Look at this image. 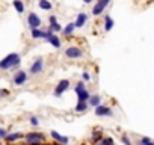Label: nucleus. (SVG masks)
Returning <instances> with one entry per match:
<instances>
[{
  "label": "nucleus",
  "instance_id": "nucleus-1",
  "mask_svg": "<svg viewBox=\"0 0 154 145\" xmlns=\"http://www.w3.org/2000/svg\"><path fill=\"white\" fill-rule=\"evenodd\" d=\"M21 62V56L18 53H11L8 55L6 58H3L0 61V70H11V68H15L18 67Z\"/></svg>",
  "mask_w": 154,
  "mask_h": 145
},
{
  "label": "nucleus",
  "instance_id": "nucleus-2",
  "mask_svg": "<svg viewBox=\"0 0 154 145\" xmlns=\"http://www.w3.org/2000/svg\"><path fill=\"white\" fill-rule=\"evenodd\" d=\"M65 56L67 58H71V59H79L83 56V52H82V48L79 47H68V48H65Z\"/></svg>",
  "mask_w": 154,
  "mask_h": 145
},
{
  "label": "nucleus",
  "instance_id": "nucleus-3",
  "mask_svg": "<svg viewBox=\"0 0 154 145\" xmlns=\"http://www.w3.org/2000/svg\"><path fill=\"white\" fill-rule=\"evenodd\" d=\"M26 141L29 142V145H39L44 141V135L42 133H27Z\"/></svg>",
  "mask_w": 154,
  "mask_h": 145
},
{
  "label": "nucleus",
  "instance_id": "nucleus-4",
  "mask_svg": "<svg viewBox=\"0 0 154 145\" xmlns=\"http://www.w3.org/2000/svg\"><path fill=\"white\" fill-rule=\"evenodd\" d=\"M27 24H29V27H30V30H33V29H38L39 26H41V18L35 14V12H30L29 15H27Z\"/></svg>",
  "mask_w": 154,
  "mask_h": 145
},
{
  "label": "nucleus",
  "instance_id": "nucleus-5",
  "mask_svg": "<svg viewBox=\"0 0 154 145\" xmlns=\"http://www.w3.org/2000/svg\"><path fill=\"white\" fill-rule=\"evenodd\" d=\"M14 85L17 86H21V85H24L27 82V72L26 71H17L15 74H14Z\"/></svg>",
  "mask_w": 154,
  "mask_h": 145
},
{
  "label": "nucleus",
  "instance_id": "nucleus-6",
  "mask_svg": "<svg viewBox=\"0 0 154 145\" xmlns=\"http://www.w3.org/2000/svg\"><path fill=\"white\" fill-rule=\"evenodd\" d=\"M68 88H70V82L63 79V80H60V82H59V85L55 88V91H53V95H55V97H60V95H62L65 91H67Z\"/></svg>",
  "mask_w": 154,
  "mask_h": 145
},
{
  "label": "nucleus",
  "instance_id": "nucleus-7",
  "mask_svg": "<svg viewBox=\"0 0 154 145\" xmlns=\"http://www.w3.org/2000/svg\"><path fill=\"white\" fill-rule=\"evenodd\" d=\"M42 68H44V61H42V58H36V59L33 61V64L30 65L29 72H32V74H39V72L42 71Z\"/></svg>",
  "mask_w": 154,
  "mask_h": 145
},
{
  "label": "nucleus",
  "instance_id": "nucleus-8",
  "mask_svg": "<svg viewBox=\"0 0 154 145\" xmlns=\"http://www.w3.org/2000/svg\"><path fill=\"white\" fill-rule=\"evenodd\" d=\"M107 5H109V0H100V2H97V3L94 5V8H92V14H94V15H100V14L106 9Z\"/></svg>",
  "mask_w": 154,
  "mask_h": 145
},
{
  "label": "nucleus",
  "instance_id": "nucleus-9",
  "mask_svg": "<svg viewBox=\"0 0 154 145\" xmlns=\"http://www.w3.org/2000/svg\"><path fill=\"white\" fill-rule=\"evenodd\" d=\"M95 115H98V116H112L113 115V112H112V109L111 107H107V106H98V107H95Z\"/></svg>",
  "mask_w": 154,
  "mask_h": 145
},
{
  "label": "nucleus",
  "instance_id": "nucleus-10",
  "mask_svg": "<svg viewBox=\"0 0 154 145\" xmlns=\"http://www.w3.org/2000/svg\"><path fill=\"white\" fill-rule=\"evenodd\" d=\"M46 39H47L53 47H56V48H59V47H60V39H59V36H56L53 32H50V30H49V32H47V35H46Z\"/></svg>",
  "mask_w": 154,
  "mask_h": 145
},
{
  "label": "nucleus",
  "instance_id": "nucleus-11",
  "mask_svg": "<svg viewBox=\"0 0 154 145\" xmlns=\"http://www.w3.org/2000/svg\"><path fill=\"white\" fill-rule=\"evenodd\" d=\"M86 20H88V15H86L85 12H80V14L77 15L76 21H74V26H76V27H83L85 23H86Z\"/></svg>",
  "mask_w": 154,
  "mask_h": 145
},
{
  "label": "nucleus",
  "instance_id": "nucleus-12",
  "mask_svg": "<svg viewBox=\"0 0 154 145\" xmlns=\"http://www.w3.org/2000/svg\"><path fill=\"white\" fill-rule=\"evenodd\" d=\"M49 20H50V32H53V30H55V32H60V30H62V26L57 23V20H56L55 15H52Z\"/></svg>",
  "mask_w": 154,
  "mask_h": 145
},
{
  "label": "nucleus",
  "instance_id": "nucleus-13",
  "mask_svg": "<svg viewBox=\"0 0 154 145\" xmlns=\"http://www.w3.org/2000/svg\"><path fill=\"white\" fill-rule=\"evenodd\" d=\"M88 101H89V104H91L92 107H98L100 103H101V97H100V95H91Z\"/></svg>",
  "mask_w": 154,
  "mask_h": 145
},
{
  "label": "nucleus",
  "instance_id": "nucleus-14",
  "mask_svg": "<svg viewBox=\"0 0 154 145\" xmlns=\"http://www.w3.org/2000/svg\"><path fill=\"white\" fill-rule=\"evenodd\" d=\"M52 136H53L56 141H59L60 144H63V145H67V144H68V138H67V136H62V135H59V133H57V132H55V130L52 132Z\"/></svg>",
  "mask_w": 154,
  "mask_h": 145
},
{
  "label": "nucleus",
  "instance_id": "nucleus-15",
  "mask_svg": "<svg viewBox=\"0 0 154 145\" xmlns=\"http://www.w3.org/2000/svg\"><path fill=\"white\" fill-rule=\"evenodd\" d=\"M77 97H79V103H88V100H89V92H88L86 89L85 91H82L80 94H77Z\"/></svg>",
  "mask_w": 154,
  "mask_h": 145
},
{
  "label": "nucleus",
  "instance_id": "nucleus-16",
  "mask_svg": "<svg viewBox=\"0 0 154 145\" xmlns=\"http://www.w3.org/2000/svg\"><path fill=\"white\" fill-rule=\"evenodd\" d=\"M46 35H47V32L39 30V29H33V30H32V38H35V39H39V38L46 39Z\"/></svg>",
  "mask_w": 154,
  "mask_h": 145
},
{
  "label": "nucleus",
  "instance_id": "nucleus-17",
  "mask_svg": "<svg viewBox=\"0 0 154 145\" xmlns=\"http://www.w3.org/2000/svg\"><path fill=\"white\" fill-rule=\"evenodd\" d=\"M21 136H23V133H18V132H17V133H11V135H6V136H5V139H6V141H9V142H14V141L20 139Z\"/></svg>",
  "mask_w": 154,
  "mask_h": 145
},
{
  "label": "nucleus",
  "instance_id": "nucleus-18",
  "mask_svg": "<svg viewBox=\"0 0 154 145\" xmlns=\"http://www.w3.org/2000/svg\"><path fill=\"white\" fill-rule=\"evenodd\" d=\"M112 27H113V20L107 15V17H106V20H104V29L109 32V30H112Z\"/></svg>",
  "mask_w": 154,
  "mask_h": 145
},
{
  "label": "nucleus",
  "instance_id": "nucleus-19",
  "mask_svg": "<svg viewBox=\"0 0 154 145\" xmlns=\"http://www.w3.org/2000/svg\"><path fill=\"white\" fill-rule=\"evenodd\" d=\"M38 5H39V8H41V9H44V11L52 9V3H50V2H47V0H41V2H39Z\"/></svg>",
  "mask_w": 154,
  "mask_h": 145
},
{
  "label": "nucleus",
  "instance_id": "nucleus-20",
  "mask_svg": "<svg viewBox=\"0 0 154 145\" xmlns=\"http://www.w3.org/2000/svg\"><path fill=\"white\" fill-rule=\"evenodd\" d=\"M14 8L17 9L18 14H23L24 12V5L21 3V2H18V0H15V2H14Z\"/></svg>",
  "mask_w": 154,
  "mask_h": 145
},
{
  "label": "nucleus",
  "instance_id": "nucleus-21",
  "mask_svg": "<svg viewBox=\"0 0 154 145\" xmlns=\"http://www.w3.org/2000/svg\"><path fill=\"white\" fill-rule=\"evenodd\" d=\"M74 29H76L74 23H70V24H67V26H65L63 33H65V35H70V33H73V32H74Z\"/></svg>",
  "mask_w": 154,
  "mask_h": 145
},
{
  "label": "nucleus",
  "instance_id": "nucleus-22",
  "mask_svg": "<svg viewBox=\"0 0 154 145\" xmlns=\"http://www.w3.org/2000/svg\"><path fill=\"white\" fill-rule=\"evenodd\" d=\"M88 107V103H77L76 106V112H85Z\"/></svg>",
  "mask_w": 154,
  "mask_h": 145
},
{
  "label": "nucleus",
  "instance_id": "nucleus-23",
  "mask_svg": "<svg viewBox=\"0 0 154 145\" xmlns=\"http://www.w3.org/2000/svg\"><path fill=\"white\" fill-rule=\"evenodd\" d=\"M98 145H113V141L111 138H104V139H101L98 142Z\"/></svg>",
  "mask_w": 154,
  "mask_h": 145
},
{
  "label": "nucleus",
  "instance_id": "nucleus-24",
  "mask_svg": "<svg viewBox=\"0 0 154 145\" xmlns=\"http://www.w3.org/2000/svg\"><path fill=\"white\" fill-rule=\"evenodd\" d=\"M82 91H85V83H83V82H79V83H77V86H76V92H77V94H80Z\"/></svg>",
  "mask_w": 154,
  "mask_h": 145
},
{
  "label": "nucleus",
  "instance_id": "nucleus-25",
  "mask_svg": "<svg viewBox=\"0 0 154 145\" xmlns=\"http://www.w3.org/2000/svg\"><path fill=\"white\" fill-rule=\"evenodd\" d=\"M30 124H32V126H38V124H39L38 116H30Z\"/></svg>",
  "mask_w": 154,
  "mask_h": 145
},
{
  "label": "nucleus",
  "instance_id": "nucleus-26",
  "mask_svg": "<svg viewBox=\"0 0 154 145\" xmlns=\"http://www.w3.org/2000/svg\"><path fill=\"white\" fill-rule=\"evenodd\" d=\"M142 145H154V142H151L148 138H144L142 139Z\"/></svg>",
  "mask_w": 154,
  "mask_h": 145
},
{
  "label": "nucleus",
  "instance_id": "nucleus-27",
  "mask_svg": "<svg viewBox=\"0 0 154 145\" xmlns=\"http://www.w3.org/2000/svg\"><path fill=\"white\" fill-rule=\"evenodd\" d=\"M122 142H124L125 145H131V142L128 141V138H127V136H122Z\"/></svg>",
  "mask_w": 154,
  "mask_h": 145
},
{
  "label": "nucleus",
  "instance_id": "nucleus-28",
  "mask_svg": "<svg viewBox=\"0 0 154 145\" xmlns=\"http://www.w3.org/2000/svg\"><path fill=\"white\" fill-rule=\"evenodd\" d=\"M5 136H6V130L5 129H0V139L5 138Z\"/></svg>",
  "mask_w": 154,
  "mask_h": 145
},
{
  "label": "nucleus",
  "instance_id": "nucleus-29",
  "mask_svg": "<svg viewBox=\"0 0 154 145\" xmlns=\"http://www.w3.org/2000/svg\"><path fill=\"white\" fill-rule=\"evenodd\" d=\"M83 79L85 80H89V74H88V72H83Z\"/></svg>",
  "mask_w": 154,
  "mask_h": 145
},
{
  "label": "nucleus",
  "instance_id": "nucleus-30",
  "mask_svg": "<svg viewBox=\"0 0 154 145\" xmlns=\"http://www.w3.org/2000/svg\"><path fill=\"white\" fill-rule=\"evenodd\" d=\"M92 136H94V139H95V138H98V136H100V132H94V135H92Z\"/></svg>",
  "mask_w": 154,
  "mask_h": 145
},
{
  "label": "nucleus",
  "instance_id": "nucleus-31",
  "mask_svg": "<svg viewBox=\"0 0 154 145\" xmlns=\"http://www.w3.org/2000/svg\"><path fill=\"white\" fill-rule=\"evenodd\" d=\"M139 145H142V144H139Z\"/></svg>",
  "mask_w": 154,
  "mask_h": 145
}]
</instances>
